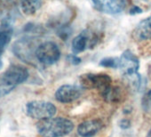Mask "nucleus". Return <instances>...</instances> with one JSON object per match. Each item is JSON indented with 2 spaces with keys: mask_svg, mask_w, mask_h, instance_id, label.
I'll return each instance as SVG.
<instances>
[{
  "mask_svg": "<svg viewBox=\"0 0 151 137\" xmlns=\"http://www.w3.org/2000/svg\"><path fill=\"white\" fill-rule=\"evenodd\" d=\"M74 124L64 118H51L39 122L37 125L38 133L43 137H63L71 133Z\"/></svg>",
  "mask_w": 151,
  "mask_h": 137,
  "instance_id": "nucleus-1",
  "label": "nucleus"
},
{
  "mask_svg": "<svg viewBox=\"0 0 151 137\" xmlns=\"http://www.w3.org/2000/svg\"><path fill=\"white\" fill-rule=\"evenodd\" d=\"M29 77L26 68L20 65H13L0 79V94L4 95L11 92L15 87L23 83Z\"/></svg>",
  "mask_w": 151,
  "mask_h": 137,
  "instance_id": "nucleus-2",
  "label": "nucleus"
},
{
  "mask_svg": "<svg viewBox=\"0 0 151 137\" xmlns=\"http://www.w3.org/2000/svg\"><path fill=\"white\" fill-rule=\"evenodd\" d=\"M139 67V62L138 58L130 50L124 51L122 55L119 57V68L123 71L124 76L133 80V83L136 87L140 84V78L138 74Z\"/></svg>",
  "mask_w": 151,
  "mask_h": 137,
  "instance_id": "nucleus-3",
  "label": "nucleus"
},
{
  "mask_svg": "<svg viewBox=\"0 0 151 137\" xmlns=\"http://www.w3.org/2000/svg\"><path fill=\"white\" fill-rule=\"evenodd\" d=\"M26 112L32 118L45 120L52 118L56 113V107L45 101H32L27 103Z\"/></svg>",
  "mask_w": 151,
  "mask_h": 137,
  "instance_id": "nucleus-4",
  "label": "nucleus"
},
{
  "mask_svg": "<svg viewBox=\"0 0 151 137\" xmlns=\"http://www.w3.org/2000/svg\"><path fill=\"white\" fill-rule=\"evenodd\" d=\"M81 81V87L83 88H95L101 92H105L111 87V79L109 75L103 73H97V74H86L82 75L80 78Z\"/></svg>",
  "mask_w": 151,
  "mask_h": 137,
  "instance_id": "nucleus-5",
  "label": "nucleus"
},
{
  "mask_svg": "<svg viewBox=\"0 0 151 137\" xmlns=\"http://www.w3.org/2000/svg\"><path fill=\"white\" fill-rule=\"evenodd\" d=\"M37 60L45 65H52L57 62L60 57L59 46L51 41L42 43L36 51Z\"/></svg>",
  "mask_w": 151,
  "mask_h": 137,
  "instance_id": "nucleus-6",
  "label": "nucleus"
},
{
  "mask_svg": "<svg viewBox=\"0 0 151 137\" xmlns=\"http://www.w3.org/2000/svg\"><path fill=\"white\" fill-rule=\"evenodd\" d=\"M83 89V87L76 85H63L55 92V98L62 103L73 102L81 97Z\"/></svg>",
  "mask_w": 151,
  "mask_h": 137,
  "instance_id": "nucleus-7",
  "label": "nucleus"
},
{
  "mask_svg": "<svg viewBox=\"0 0 151 137\" xmlns=\"http://www.w3.org/2000/svg\"><path fill=\"white\" fill-rule=\"evenodd\" d=\"M91 1L96 9L109 14L120 13L125 6L124 0H91Z\"/></svg>",
  "mask_w": 151,
  "mask_h": 137,
  "instance_id": "nucleus-8",
  "label": "nucleus"
},
{
  "mask_svg": "<svg viewBox=\"0 0 151 137\" xmlns=\"http://www.w3.org/2000/svg\"><path fill=\"white\" fill-rule=\"evenodd\" d=\"M102 124L98 119H91L82 122L78 128V133L82 137H93L101 129Z\"/></svg>",
  "mask_w": 151,
  "mask_h": 137,
  "instance_id": "nucleus-9",
  "label": "nucleus"
},
{
  "mask_svg": "<svg viewBox=\"0 0 151 137\" xmlns=\"http://www.w3.org/2000/svg\"><path fill=\"white\" fill-rule=\"evenodd\" d=\"M132 35L139 41L151 39V16L142 20L135 27Z\"/></svg>",
  "mask_w": 151,
  "mask_h": 137,
  "instance_id": "nucleus-10",
  "label": "nucleus"
},
{
  "mask_svg": "<svg viewBox=\"0 0 151 137\" xmlns=\"http://www.w3.org/2000/svg\"><path fill=\"white\" fill-rule=\"evenodd\" d=\"M13 35V30L7 22H3L0 25V68L2 67V55L9 44Z\"/></svg>",
  "mask_w": 151,
  "mask_h": 137,
  "instance_id": "nucleus-11",
  "label": "nucleus"
},
{
  "mask_svg": "<svg viewBox=\"0 0 151 137\" xmlns=\"http://www.w3.org/2000/svg\"><path fill=\"white\" fill-rule=\"evenodd\" d=\"M91 37L87 30H85L81 32L79 35H78L72 40V51L74 53H79L84 52L88 44L92 41L90 40Z\"/></svg>",
  "mask_w": 151,
  "mask_h": 137,
  "instance_id": "nucleus-12",
  "label": "nucleus"
},
{
  "mask_svg": "<svg viewBox=\"0 0 151 137\" xmlns=\"http://www.w3.org/2000/svg\"><path fill=\"white\" fill-rule=\"evenodd\" d=\"M42 6V0H22L21 9L26 15L36 14Z\"/></svg>",
  "mask_w": 151,
  "mask_h": 137,
  "instance_id": "nucleus-13",
  "label": "nucleus"
},
{
  "mask_svg": "<svg viewBox=\"0 0 151 137\" xmlns=\"http://www.w3.org/2000/svg\"><path fill=\"white\" fill-rule=\"evenodd\" d=\"M100 65L105 68H119V57H107L101 61Z\"/></svg>",
  "mask_w": 151,
  "mask_h": 137,
  "instance_id": "nucleus-14",
  "label": "nucleus"
},
{
  "mask_svg": "<svg viewBox=\"0 0 151 137\" xmlns=\"http://www.w3.org/2000/svg\"><path fill=\"white\" fill-rule=\"evenodd\" d=\"M142 107L146 111L151 110V90L147 91L142 98Z\"/></svg>",
  "mask_w": 151,
  "mask_h": 137,
  "instance_id": "nucleus-15",
  "label": "nucleus"
},
{
  "mask_svg": "<svg viewBox=\"0 0 151 137\" xmlns=\"http://www.w3.org/2000/svg\"><path fill=\"white\" fill-rule=\"evenodd\" d=\"M68 61L73 64H78V63H80L81 59L78 58L76 54H70V55H68Z\"/></svg>",
  "mask_w": 151,
  "mask_h": 137,
  "instance_id": "nucleus-16",
  "label": "nucleus"
},
{
  "mask_svg": "<svg viewBox=\"0 0 151 137\" xmlns=\"http://www.w3.org/2000/svg\"><path fill=\"white\" fill-rule=\"evenodd\" d=\"M141 12H142V10L138 6H132V9L130 10L131 14H140Z\"/></svg>",
  "mask_w": 151,
  "mask_h": 137,
  "instance_id": "nucleus-17",
  "label": "nucleus"
},
{
  "mask_svg": "<svg viewBox=\"0 0 151 137\" xmlns=\"http://www.w3.org/2000/svg\"><path fill=\"white\" fill-rule=\"evenodd\" d=\"M147 137H151V131L149 132V133H148V135H147Z\"/></svg>",
  "mask_w": 151,
  "mask_h": 137,
  "instance_id": "nucleus-18",
  "label": "nucleus"
}]
</instances>
